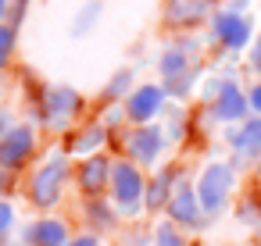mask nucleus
<instances>
[{"instance_id":"19","label":"nucleus","mask_w":261,"mask_h":246,"mask_svg":"<svg viewBox=\"0 0 261 246\" xmlns=\"http://www.w3.org/2000/svg\"><path fill=\"white\" fill-rule=\"evenodd\" d=\"M154 246H182V235L172 221H161L158 232H154Z\"/></svg>"},{"instance_id":"16","label":"nucleus","mask_w":261,"mask_h":246,"mask_svg":"<svg viewBox=\"0 0 261 246\" xmlns=\"http://www.w3.org/2000/svg\"><path fill=\"white\" fill-rule=\"evenodd\" d=\"M172 178H175L172 171H161V175H158V178H154V182L147 186V196H143V200H147V210H161V207H165Z\"/></svg>"},{"instance_id":"7","label":"nucleus","mask_w":261,"mask_h":246,"mask_svg":"<svg viewBox=\"0 0 261 246\" xmlns=\"http://www.w3.org/2000/svg\"><path fill=\"white\" fill-rule=\"evenodd\" d=\"M22 242L29 246H68V225L61 218H40L22 228Z\"/></svg>"},{"instance_id":"26","label":"nucleus","mask_w":261,"mask_h":246,"mask_svg":"<svg viewBox=\"0 0 261 246\" xmlns=\"http://www.w3.org/2000/svg\"><path fill=\"white\" fill-rule=\"evenodd\" d=\"M250 72H257L261 75V40L254 43V50H250Z\"/></svg>"},{"instance_id":"14","label":"nucleus","mask_w":261,"mask_h":246,"mask_svg":"<svg viewBox=\"0 0 261 246\" xmlns=\"http://www.w3.org/2000/svg\"><path fill=\"white\" fill-rule=\"evenodd\" d=\"M229 139H232L236 161H254V157H261V118L247 121L243 129H236Z\"/></svg>"},{"instance_id":"9","label":"nucleus","mask_w":261,"mask_h":246,"mask_svg":"<svg viewBox=\"0 0 261 246\" xmlns=\"http://www.w3.org/2000/svg\"><path fill=\"white\" fill-rule=\"evenodd\" d=\"M111 182V161L104 153H90L79 168V189L90 193V196H100Z\"/></svg>"},{"instance_id":"4","label":"nucleus","mask_w":261,"mask_h":246,"mask_svg":"<svg viewBox=\"0 0 261 246\" xmlns=\"http://www.w3.org/2000/svg\"><path fill=\"white\" fill-rule=\"evenodd\" d=\"M68 178V157H50L36 175H33V186H29V196L36 207H54L58 196H61V186Z\"/></svg>"},{"instance_id":"25","label":"nucleus","mask_w":261,"mask_h":246,"mask_svg":"<svg viewBox=\"0 0 261 246\" xmlns=\"http://www.w3.org/2000/svg\"><path fill=\"white\" fill-rule=\"evenodd\" d=\"M247 104H250V107L261 114V82H254V86H250V93H247Z\"/></svg>"},{"instance_id":"22","label":"nucleus","mask_w":261,"mask_h":246,"mask_svg":"<svg viewBox=\"0 0 261 246\" xmlns=\"http://www.w3.org/2000/svg\"><path fill=\"white\" fill-rule=\"evenodd\" d=\"M11 50H15V29L11 25H0V68L11 61Z\"/></svg>"},{"instance_id":"1","label":"nucleus","mask_w":261,"mask_h":246,"mask_svg":"<svg viewBox=\"0 0 261 246\" xmlns=\"http://www.w3.org/2000/svg\"><path fill=\"white\" fill-rule=\"evenodd\" d=\"M193 40H179V43H172L165 54H161V79H165V86H168V93L172 97H186L190 93V86H193Z\"/></svg>"},{"instance_id":"21","label":"nucleus","mask_w":261,"mask_h":246,"mask_svg":"<svg viewBox=\"0 0 261 246\" xmlns=\"http://www.w3.org/2000/svg\"><path fill=\"white\" fill-rule=\"evenodd\" d=\"M129 82H133V72H129V68H122V72H118V75H115V79L108 82V89H104V93H108L111 100H118V97H122V93L129 89Z\"/></svg>"},{"instance_id":"18","label":"nucleus","mask_w":261,"mask_h":246,"mask_svg":"<svg viewBox=\"0 0 261 246\" xmlns=\"http://www.w3.org/2000/svg\"><path fill=\"white\" fill-rule=\"evenodd\" d=\"M86 210H90V221H93V225H100V228H111V221H115V214H111V207H108L104 200H97V196H93Z\"/></svg>"},{"instance_id":"6","label":"nucleus","mask_w":261,"mask_h":246,"mask_svg":"<svg viewBox=\"0 0 261 246\" xmlns=\"http://www.w3.org/2000/svg\"><path fill=\"white\" fill-rule=\"evenodd\" d=\"M83 111V97L68 86H50L43 93V118L47 125H68L75 114Z\"/></svg>"},{"instance_id":"30","label":"nucleus","mask_w":261,"mask_h":246,"mask_svg":"<svg viewBox=\"0 0 261 246\" xmlns=\"http://www.w3.org/2000/svg\"><path fill=\"white\" fill-rule=\"evenodd\" d=\"M0 189H4V168H0Z\"/></svg>"},{"instance_id":"17","label":"nucleus","mask_w":261,"mask_h":246,"mask_svg":"<svg viewBox=\"0 0 261 246\" xmlns=\"http://www.w3.org/2000/svg\"><path fill=\"white\" fill-rule=\"evenodd\" d=\"M104 139H108V132H104V125H90L86 132H75L68 146H72L75 153H90V150H97V146H100Z\"/></svg>"},{"instance_id":"8","label":"nucleus","mask_w":261,"mask_h":246,"mask_svg":"<svg viewBox=\"0 0 261 246\" xmlns=\"http://www.w3.org/2000/svg\"><path fill=\"white\" fill-rule=\"evenodd\" d=\"M215 36L229 50H240L250 43V18L240 11H222V15H215Z\"/></svg>"},{"instance_id":"23","label":"nucleus","mask_w":261,"mask_h":246,"mask_svg":"<svg viewBox=\"0 0 261 246\" xmlns=\"http://www.w3.org/2000/svg\"><path fill=\"white\" fill-rule=\"evenodd\" d=\"M25 11H29V0H15V4H11V29H18L22 22H25Z\"/></svg>"},{"instance_id":"31","label":"nucleus","mask_w":261,"mask_h":246,"mask_svg":"<svg viewBox=\"0 0 261 246\" xmlns=\"http://www.w3.org/2000/svg\"><path fill=\"white\" fill-rule=\"evenodd\" d=\"M257 171H261V164H257Z\"/></svg>"},{"instance_id":"24","label":"nucleus","mask_w":261,"mask_h":246,"mask_svg":"<svg viewBox=\"0 0 261 246\" xmlns=\"http://www.w3.org/2000/svg\"><path fill=\"white\" fill-rule=\"evenodd\" d=\"M11 221H15V210H11V203H4V200H0V235H4V232L11 228Z\"/></svg>"},{"instance_id":"15","label":"nucleus","mask_w":261,"mask_h":246,"mask_svg":"<svg viewBox=\"0 0 261 246\" xmlns=\"http://www.w3.org/2000/svg\"><path fill=\"white\" fill-rule=\"evenodd\" d=\"M207 15V0H168L165 18L168 25H197Z\"/></svg>"},{"instance_id":"2","label":"nucleus","mask_w":261,"mask_h":246,"mask_svg":"<svg viewBox=\"0 0 261 246\" xmlns=\"http://www.w3.org/2000/svg\"><path fill=\"white\" fill-rule=\"evenodd\" d=\"M111 193H115V203L122 207V214H136L140 200L147 196V182H143L140 168L129 161H115L111 164Z\"/></svg>"},{"instance_id":"11","label":"nucleus","mask_w":261,"mask_h":246,"mask_svg":"<svg viewBox=\"0 0 261 246\" xmlns=\"http://www.w3.org/2000/svg\"><path fill=\"white\" fill-rule=\"evenodd\" d=\"M247 111H250V104H247V97L240 93V86L222 79V82H218V97H215V118H218V121H240Z\"/></svg>"},{"instance_id":"28","label":"nucleus","mask_w":261,"mask_h":246,"mask_svg":"<svg viewBox=\"0 0 261 246\" xmlns=\"http://www.w3.org/2000/svg\"><path fill=\"white\" fill-rule=\"evenodd\" d=\"M8 132V111H0V136Z\"/></svg>"},{"instance_id":"13","label":"nucleus","mask_w":261,"mask_h":246,"mask_svg":"<svg viewBox=\"0 0 261 246\" xmlns=\"http://www.w3.org/2000/svg\"><path fill=\"white\" fill-rule=\"evenodd\" d=\"M168 214H172V221H179V225H190V228H197V225H200V207H197V189L182 182V186L175 189V196L168 200Z\"/></svg>"},{"instance_id":"20","label":"nucleus","mask_w":261,"mask_h":246,"mask_svg":"<svg viewBox=\"0 0 261 246\" xmlns=\"http://www.w3.org/2000/svg\"><path fill=\"white\" fill-rule=\"evenodd\" d=\"M97 11H100V4L93 0V4H90L86 11H79V18H75L72 33H75V36H79V33H90V29H93V22H97Z\"/></svg>"},{"instance_id":"27","label":"nucleus","mask_w":261,"mask_h":246,"mask_svg":"<svg viewBox=\"0 0 261 246\" xmlns=\"http://www.w3.org/2000/svg\"><path fill=\"white\" fill-rule=\"evenodd\" d=\"M68 246H100V239H97V235H79V239H72Z\"/></svg>"},{"instance_id":"3","label":"nucleus","mask_w":261,"mask_h":246,"mask_svg":"<svg viewBox=\"0 0 261 246\" xmlns=\"http://www.w3.org/2000/svg\"><path fill=\"white\" fill-rule=\"evenodd\" d=\"M229 193H232V168L229 164H207L200 171V178H197V200H200V207L207 214H218L225 207Z\"/></svg>"},{"instance_id":"12","label":"nucleus","mask_w":261,"mask_h":246,"mask_svg":"<svg viewBox=\"0 0 261 246\" xmlns=\"http://www.w3.org/2000/svg\"><path fill=\"white\" fill-rule=\"evenodd\" d=\"M161 143H165V132L158 125H143L129 136V157L140 161V164H150V161H158Z\"/></svg>"},{"instance_id":"10","label":"nucleus","mask_w":261,"mask_h":246,"mask_svg":"<svg viewBox=\"0 0 261 246\" xmlns=\"http://www.w3.org/2000/svg\"><path fill=\"white\" fill-rule=\"evenodd\" d=\"M161 107H165V89H161V86H140V89L125 100V114H129L133 121H150Z\"/></svg>"},{"instance_id":"5","label":"nucleus","mask_w":261,"mask_h":246,"mask_svg":"<svg viewBox=\"0 0 261 246\" xmlns=\"http://www.w3.org/2000/svg\"><path fill=\"white\" fill-rule=\"evenodd\" d=\"M33 146H36V132L29 125H11L4 136H0V168H4V171L22 168L29 161Z\"/></svg>"},{"instance_id":"29","label":"nucleus","mask_w":261,"mask_h":246,"mask_svg":"<svg viewBox=\"0 0 261 246\" xmlns=\"http://www.w3.org/2000/svg\"><path fill=\"white\" fill-rule=\"evenodd\" d=\"M8 15V0H0V18H4Z\"/></svg>"}]
</instances>
